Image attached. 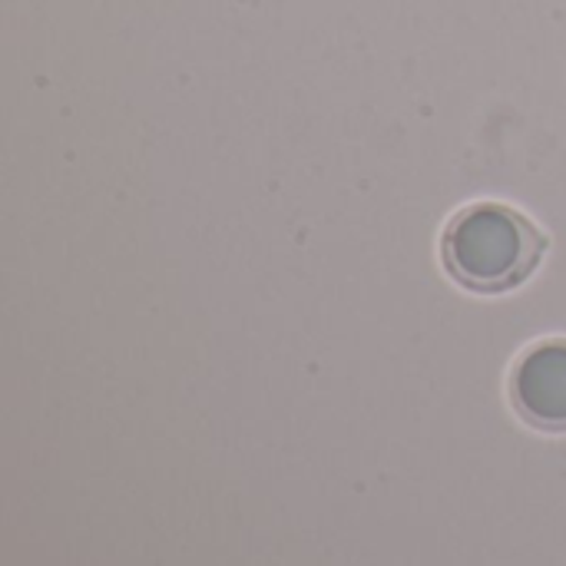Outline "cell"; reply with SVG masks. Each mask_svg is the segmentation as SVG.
<instances>
[{"mask_svg": "<svg viewBox=\"0 0 566 566\" xmlns=\"http://www.w3.org/2000/svg\"><path fill=\"white\" fill-rule=\"evenodd\" d=\"M517 415L551 434H566V338H541L511 368Z\"/></svg>", "mask_w": 566, "mask_h": 566, "instance_id": "cell-2", "label": "cell"}, {"mask_svg": "<svg viewBox=\"0 0 566 566\" xmlns=\"http://www.w3.org/2000/svg\"><path fill=\"white\" fill-rule=\"evenodd\" d=\"M547 235L521 209L494 199L458 209L441 232L444 272L468 292L504 295L521 289L544 262Z\"/></svg>", "mask_w": 566, "mask_h": 566, "instance_id": "cell-1", "label": "cell"}]
</instances>
